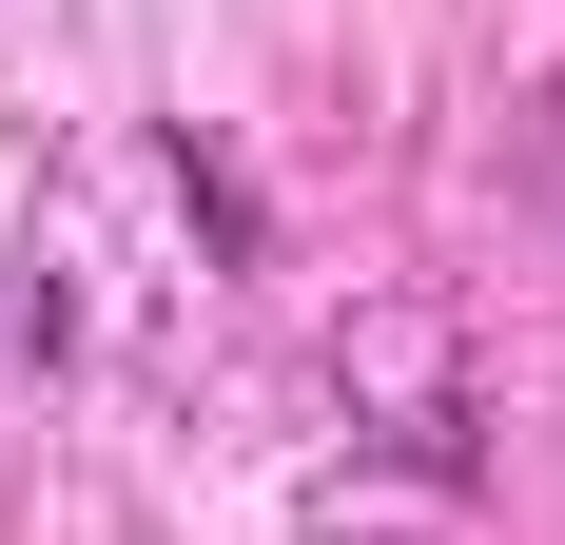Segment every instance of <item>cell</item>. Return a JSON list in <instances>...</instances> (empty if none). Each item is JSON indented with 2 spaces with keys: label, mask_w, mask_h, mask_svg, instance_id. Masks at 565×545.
Returning <instances> with one entry per match:
<instances>
[{
  "label": "cell",
  "mask_w": 565,
  "mask_h": 545,
  "mask_svg": "<svg viewBox=\"0 0 565 545\" xmlns=\"http://www.w3.org/2000/svg\"><path fill=\"white\" fill-rule=\"evenodd\" d=\"M351 409H371V429L391 448H429V468H468V389H449V331H351Z\"/></svg>",
  "instance_id": "6da1fadb"
},
{
  "label": "cell",
  "mask_w": 565,
  "mask_h": 545,
  "mask_svg": "<svg viewBox=\"0 0 565 545\" xmlns=\"http://www.w3.org/2000/svg\"><path fill=\"white\" fill-rule=\"evenodd\" d=\"M175 195H195V234H215V254H254V234H274V215H254V175H234V137H175Z\"/></svg>",
  "instance_id": "7a4b0ae2"
}]
</instances>
